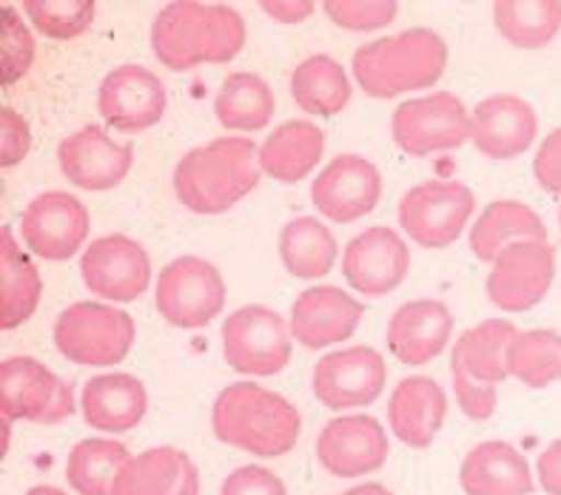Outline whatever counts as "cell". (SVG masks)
<instances>
[{"instance_id": "obj_8", "label": "cell", "mask_w": 561, "mask_h": 495, "mask_svg": "<svg viewBox=\"0 0 561 495\" xmlns=\"http://www.w3.org/2000/svg\"><path fill=\"white\" fill-rule=\"evenodd\" d=\"M0 411L3 422L60 425L75 416V390L51 368L32 356H9L0 365Z\"/></svg>"}, {"instance_id": "obj_42", "label": "cell", "mask_w": 561, "mask_h": 495, "mask_svg": "<svg viewBox=\"0 0 561 495\" xmlns=\"http://www.w3.org/2000/svg\"><path fill=\"white\" fill-rule=\"evenodd\" d=\"M220 495H288V490L271 470L245 464L222 479Z\"/></svg>"}, {"instance_id": "obj_29", "label": "cell", "mask_w": 561, "mask_h": 495, "mask_svg": "<svg viewBox=\"0 0 561 495\" xmlns=\"http://www.w3.org/2000/svg\"><path fill=\"white\" fill-rule=\"evenodd\" d=\"M41 270L18 245L14 228L7 226L0 234V327L14 331L26 325L41 304Z\"/></svg>"}, {"instance_id": "obj_39", "label": "cell", "mask_w": 561, "mask_h": 495, "mask_svg": "<svg viewBox=\"0 0 561 495\" xmlns=\"http://www.w3.org/2000/svg\"><path fill=\"white\" fill-rule=\"evenodd\" d=\"M322 9L334 21V26L348 28V32H374L393 23L399 3L393 0H331Z\"/></svg>"}, {"instance_id": "obj_17", "label": "cell", "mask_w": 561, "mask_h": 495, "mask_svg": "<svg viewBox=\"0 0 561 495\" xmlns=\"http://www.w3.org/2000/svg\"><path fill=\"white\" fill-rule=\"evenodd\" d=\"M411 270V248L393 228H368L342 251L345 283L368 299H382L405 283Z\"/></svg>"}, {"instance_id": "obj_36", "label": "cell", "mask_w": 561, "mask_h": 495, "mask_svg": "<svg viewBox=\"0 0 561 495\" xmlns=\"http://www.w3.org/2000/svg\"><path fill=\"white\" fill-rule=\"evenodd\" d=\"M511 376L534 390L561 382V333L550 327L522 331L511 345Z\"/></svg>"}, {"instance_id": "obj_19", "label": "cell", "mask_w": 561, "mask_h": 495, "mask_svg": "<svg viewBox=\"0 0 561 495\" xmlns=\"http://www.w3.org/2000/svg\"><path fill=\"white\" fill-rule=\"evenodd\" d=\"M388 456H391L388 433L377 418L365 413L331 418L317 436V459L336 479L377 473Z\"/></svg>"}, {"instance_id": "obj_6", "label": "cell", "mask_w": 561, "mask_h": 495, "mask_svg": "<svg viewBox=\"0 0 561 495\" xmlns=\"http://www.w3.org/2000/svg\"><path fill=\"white\" fill-rule=\"evenodd\" d=\"M291 354V327L274 308L242 304L222 322V356L237 373L268 379L288 368Z\"/></svg>"}, {"instance_id": "obj_43", "label": "cell", "mask_w": 561, "mask_h": 495, "mask_svg": "<svg viewBox=\"0 0 561 495\" xmlns=\"http://www.w3.org/2000/svg\"><path fill=\"white\" fill-rule=\"evenodd\" d=\"M534 177L541 192L561 197V126L541 140L534 157Z\"/></svg>"}, {"instance_id": "obj_31", "label": "cell", "mask_w": 561, "mask_h": 495, "mask_svg": "<svg viewBox=\"0 0 561 495\" xmlns=\"http://www.w3.org/2000/svg\"><path fill=\"white\" fill-rule=\"evenodd\" d=\"M519 333L522 331L513 325L511 319H484L456 339L454 356L462 361L465 370L473 379L496 388V384L511 379L507 356H511V345Z\"/></svg>"}, {"instance_id": "obj_28", "label": "cell", "mask_w": 561, "mask_h": 495, "mask_svg": "<svg viewBox=\"0 0 561 495\" xmlns=\"http://www.w3.org/2000/svg\"><path fill=\"white\" fill-rule=\"evenodd\" d=\"M548 240V226L519 199H496L470 226V251L479 262H493L516 242Z\"/></svg>"}, {"instance_id": "obj_12", "label": "cell", "mask_w": 561, "mask_h": 495, "mask_svg": "<svg viewBox=\"0 0 561 495\" xmlns=\"http://www.w3.org/2000/svg\"><path fill=\"white\" fill-rule=\"evenodd\" d=\"M385 384H388V365L382 354L368 345H354L322 356L311 373L313 396L328 411L368 407L382 396Z\"/></svg>"}, {"instance_id": "obj_41", "label": "cell", "mask_w": 561, "mask_h": 495, "mask_svg": "<svg viewBox=\"0 0 561 495\" xmlns=\"http://www.w3.org/2000/svg\"><path fill=\"white\" fill-rule=\"evenodd\" d=\"M28 149H32V128L26 117L7 106L0 112V165L14 169L26 160Z\"/></svg>"}, {"instance_id": "obj_7", "label": "cell", "mask_w": 561, "mask_h": 495, "mask_svg": "<svg viewBox=\"0 0 561 495\" xmlns=\"http://www.w3.org/2000/svg\"><path fill=\"white\" fill-rule=\"evenodd\" d=\"M154 308L174 327H206L226 308L222 274L203 256H178L157 276Z\"/></svg>"}, {"instance_id": "obj_35", "label": "cell", "mask_w": 561, "mask_h": 495, "mask_svg": "<svg viewBox=\"0 0 561 495\" xmlns=\"http://www.w3.org/2000/svg\"><path fill=\"white\" fill-rule=\"evenodd\" d=\"M131 459L128 447L114 439H83L66 459V479L78 495H112L117 475Z\"/></svg>"}, {"instance_id": "obj_22", "label": "cell", "mask_w": 561, "mask_h": 495, "mask_svg": "<svg viewBox=\"0 0 561 495\" xmlns=\"http://www.w3.org/2000/svg\"><path fill=\"white\" fill-rule=\"evenodd\" d=\"M454 336V316H450L448 304L439 299H413L405 302L388 322L385 339L393 359L408 365V368H420L442 356Z\"/></svg>"}, {"instance_id": "obj_20", "label": "cell", "mask_w": 561, "mask_h": 495, "mask_svg": "<svg viewBox=\"0 0 561 495\" xmlns=\"http://www.w3.org/2000/svg\"><path fill=\"white\" fill-rule=\"evenodd\" d=\"M539 135V117L519 94H493L470 112V142L488 160H516Z\"/></svg>"}, {"instance_id": "obj_40", "label": "cell", "mask_w": 561, "mask_h": 495, "mask_svg": "<svg viewBox=\"0 0 561 495\" xmlns=\"http://www.w3.org/2000/svg\"><path fill=\"white\" fill-rule=\"evenodd\" d=\"M450 382H454L456 402L462 407V413L473 422H488L496 413V388L484 384L465 370V365L456 356H450Z\"/></svg>"}, {"instance_id": "obj_4", "label": "cell", "mask_w": 561, "mask_h": 495, "mask_svg": "<svg viewBox=\"0 0 561 495\" xmlns=\"http://www.w3.org/2000/svg\"><path fill=\"white\" fill-rule=\"evenodd\" d=\"M351 69L359 89L370 97H399L439 83L448 69V43L434 28H408L359 46Z\"/></svg>"}, {"instance_id": "obj_10", "label": "cell", "mask_w": 561, "mask_h": 495, "mask_svg": "<svg viewBox=\"0 0 561 495\" xmlns=\"http://www.w3.org/2000/svg\"><path fill=\"white\" fill-rule=\"evenodd\" d=\"M391 135L399 149L411 157H431L462 149L470 140V112L450 92L408 100L393 112Z\"/></svg>"}, {"instance_id": "obj_26", "label": "cell", "mask_w": 561, "mask_h": 495, "mask_svg": "<svg viewBox=\"0 0 561 495\" xmlns=\"http://www.w3.org/2000/svg\"><path fill=\"white\" fill-rule=\"evenodd\" d=\"M465 495H530L534 473L525 453L507 441H482L465 456L459 468Z\"/></svg>"}, {"instance_id": "obj_38", "label": "cell", "mask_w": 561, "mask_h": 495, "mask_svg": "<svg viewBox=\"0 0 561 495\" xmlns=\"http://www.w3.org/2000/svg\"><path fill=\"white\" fill-rule=\"evenodd\" d=\"M0 49H3V83L14 85L32 69L35 60V37L23 23L21 12L7 3L3 7V28H0Z\"/></svg>"}, {"instance_id": "obj_5", "label": "cell", "mask_w": 561, "mask_h": 495, "mask_svg": "<svg viewBox=\"0 0 561 495\" xmlns=\"http://www.w3.org/2000/svg\"><path fill=\"white\" fill-rule=\"evenodd\" d=\"M135 336V319L100 302L69 304L55 322V347L83 368H108L123 361L131 354Z\"/></svg>"}, {"instance_id": "obj_27", "label": "cell", "mask_w": 561, "mask_h": 495, "mask_svg": "<svg viewBox=\"0 0 561 495\" xmlns=\"http://www.w3.org/2000/svg\"><path fill=\"white\" fill-rule=\"evenodd\" d=\"M325 154V135L308 120H288L277 126L260 146V169L271 180L294 185L306 180Z\"/></svg>"}, {"instance_id": "obj_44", "label": "cell", "mask_w": 561, "mask_h": 495, "mask_svg": "<svg viewBox=\"0 0 561 495\" xmlns=\"http://www.w3.org/2000/svg\"><path fill=\"white\" fill-rule=\"evenodd\" d=\"M536 475H539V487L545 493L561 495V439L541 450L539 461H536Z\"/></svg>"}, {"instance_id": "obj_3", "label": "cell", "mask_w": 561, "mask_h": 495, "mask_svg": "<svg viewBox=\"0 0 561 495\" xmlns=\"http://www.w3.org/2000/svg\"><path fill=\"white\" fill-rule=\"evenodd\" d=\"M211 430L222 445L260 459H279L297 447L302 416L274 390L254 382H234L214 399Z\"/></svg>"}, {"instance_id": "obj_47", "label": "cell", "mask_w": 561, "mask_h": 495, "mask_svg": "<svg viewBox=\"0 0 561 495\" xmlns=\"http://www.w3.org/2000/svg\"><path fill=\"white\" fill-rule=\"evenodd\" d=\"M26 495H66V493H64V490L46 487V484H43V487H32Z\"/></svg>"}, {"instance_id": "obj_48", "label": "cell", "mask_w": 561, "mask_h": 495, "mask_svg": "<svg viewBox=\"0 0 561 495\" xmlns=\"http://www.w3.org/2000/svg\"><path fill=\"white\" fill-rule=\"evenodd\" d=\"M559 226H561V206H559Z\"/></svg>"}, {"instance_id": "obj_24", "label": "cell", "mask_w": 561, "mask_h": 495, "mask_svg": "<svg viewBox=\"0 0 561 495\" xmlns=\"http://www.w3.org/2000/svg\"><path fill=\"white\" fill-rule=\"evenodd\" d=\"M146 411H149L146 384L131 373L94 376L80 393V413L85 425L112 436L135 430Z\"/></svg>"}, {"instance_id": "obj_13", "label": "cell", "mask_w": 561, "mask_h": 495, "mask_svg": "<svg viewBox=\"0 0 561 495\" xmlns=\"http://www.w3.org/2000/svg\"><path fill=\"white\" fill-rule=\"evenodd\" d=\"M21 242L46 262H66L89 240L92 217L78 197L66 192L37 194L21 214Z\"/></svg>"}, {"instance_id": "obj_45", "label": "cell", "mask_w": 561, "mask_h": 495, "mask_svg": "<svg viewBox=\"0 0 561 495\" xmlns=\"http://www.w3.org/2000/svg\"><path fill=\"white\" fill-rule=\"evenodd\" d=\"M260 9L277 23L294 26V23H306L317 7L308 3V0H274V3H260Z\"/></svg>"}, {"instance_id": "obj_33", "label": "cell", "mask_w": 561, "mask_h": 495, "mask_svg": "<svg viewBox=\"0 0 561 495\" xmlns=\"http://www.w3.org/2000/svg\"><path fill=\"white\" fill-rule=\"evenodd\" d=\"M291 97L313 117H334L351 103V80L340 60L311 55L291 71Z\"/></svg>"}, {"instance_id": "obj_16", "label": "cell", "mask_w": 561, "mask_h": 495, "mask_svg": "<svg viewBox=\"0 0 561 495\" xmlns=\"http://www.w3.org/2000/svg\"><path fill=\"white\" fill-rule=\"evenodd\" d=\"M382 197V174L359 154L334 157L311 183V203L320 217L340 226L368 217Z\"/></svg>"}, {"instance_id": "obj_32", "label": "cell", "mask_w": 561, "mask_h": 495, "mask_svg": "<svg viewBox=\"0 0 561 495\" xmlns=\"http://www.w3.org/2000/svg\"><path fill=\"white\" fill-rule=\"evenodd\" d=\"M340 256L336 237L317 217H297L279 231V260L297 279H322Z\"/></svg>"}, {"instance_id": "obj_21", "label": "cell", "mask_w": 561, "mask_h": 495, "mask_svg": "<svg viewBox=\"0 0 561 495\" xmlns=\"http://www.w3.org/2000/svg\"><path fill=\"white\" fill-rule=\"evenodd\" d=\"M365 316L359 299L334 285L302 290L291 304V336L308 350L351 339Z\"/></svg>"}, {"instance_id": "obj_25", "label": "cell", "mask_w": 561, "mask_h": 495, "mask_svg": "<svg viewBox=\"0 0 561 495\" xmlns=\"http://www.w3.org/2000/svg\"><path fill=\"white\" fill-rule=\"evenodd\" d=\"M112 495H199V470L178 447H149L126 461Z\"/></svg>"}, {"instance_id": "obj_37", "label": "cell", "mask_w": 561, "mask_h": 495, "mask_svg": "<svg viewBox=\"0 0 561 495\" xmlns=\"http://www.w3.org/2000/svg\"><path fill=\"white\" fill-rule=\"evenodd\" d=\"M32 26L51 41H71L92 28L98 3L94 0H26L23 3Z\"/></svg>"}, {"instance_id": "obj_15", "label": "cell", "mask_w": 561, "mask_h": 495, "mask_svg": "<svg viewBox=\"0 0 561 495\" xmlns=\"http://www.w3.org/2000/svg\"><path fill=\"white\" fill-rule=\"evenodd\" d=\"M80 276L94 297L108 302H135L151 283V260L146 248L126 234H106L85 245Z\"/></svg>"}, {"instance_id": "obj_34", "label": "cell", "mask_w": 561, "mask_h": 495, "mask_svg": "<svg viewBox=\"0 0 561 495\" xmlns=\"http://www.w3.org/2000/svg\"><path fill=\"white\" fill-rule=\"evenodd\" d=\"M496 32L513 49H545L561 32L559 0H505L493 7Z\"/></svg>"}, {"instance_id": "obj_30", "label": "cell", "mask_w": 561, "mask_h": 495, "mask_svg": "<svg viewBox=\"0 0 561 495\" xmlns=\"http://www.w3.org/2000/svg\"><path fill=\"white\" fill-rule=\"evenodd\" d=\"M277 112V97L254 71H234L222 80L220 92L214 97V114L226 131L254 135L263 131Z\"/></svg>"}, {"instance_id": "obj_23", "label": "cell", "mask_w": 561, "mask_h": 495, "mask_svg": "<svg viewBox=\"0 0 561 495\" xmlns=\"http://www.w3.org/2000/svg\"><path fill=\"white\" fill-rule=\"evenodd\" d=\"M448 416V396L427 376H408L388 399V425L402 445L425 450L434 445Z\"/></svg>"}, {"instance_id": "obj_46", "label": "cell", "mask_w": 561, "mask_h": 495, "mask_svg": "<svg viewBox=\"0 0 561 495\" xmlns=\"http://www.w3.org/2000/svg\"><path fill=\"white\" fill-rule=\"evenodd\" d=\"M342 495H393L391 490L382 487V484H359V487L348 490V493Z\"/></svg>"}, {"instance_id": "obj_11", "label": "cell", "mask_w": 561, "mask_h": 495, "mask_svg": "<svg viewBox=\"0 0 561 495\" xmlns=\"http://www.w3.org/2000/svg\"><path fill=\"white\" fill-rule=\"evenodd\" d=\"M556 279V248L550 240L516 242L491 262L488 299L502 313H525L545 302Z\"/></svg>"}, {"instance_id": "obj_2", "label": "cell", "mask_w": 561, "mask_h": 495, "mask_svg": "<svg viewBox=\"0 0 561 495\" xmlns=\"http://www.w3.org/2000/svg\"><path fill=\"white\" fill-rule=\"evenodd\" d=\"M260 146L251 137H217L180 157L174 194L188 211L222 214L260 185Z\"/></svg>"}, {"instance_id": "obj_9", "label": "cell", "mask_w": 561, "mask_h": 495, "mask_svg": "<svg viewBox=\"0 0 561 495\" xmlns=\"http://www.w3.org/2000/svg\"><path fill=\"white\" fill-rule=\"evenodd\" d=\"M477 211V197L456 180H427L399 203V226L416 245L442 251L462 237Z\"/></svg>"}, {"instance_id": "obj_1", "label": "cell", "mask_w": 561, "mask_h": 495, "mask_svg": "<svg viewBox=\"0 0 561 495\" xmlns=\"http://www.w3.org/2000/svg\"><path fill=\"white\" fill-rule=\"evenodd\" d=\"M245 21L226 3H169L151 23V51L169 71L231 64L245 46Z\"/></svg>"}, {"instance_id": "obj_14", "label": "cell", "mask_w": 561, "mask_h": 495, "mask_svg": "<svg viewBox=\"0 0 561 495\" xmlns=\"http://www.w3.org/2000/svg\"><path fill=\"white\" fill-rule=\"evenodd\" d=\"M165 94L163 80L154 71L137 64H123L103 78L98 89V112L108 128L123 135H142L163 120Z\"/></svg>"}, {"instance_id": "obj_18", "label": "cell", "mask_w": 561, "mask_h": 495, "mask_svg": "<svg viewBox=\"0 0 561 495\" xmlns=\"http://www.w3.org/2000/svg\"><path fill=\"white\" fill-rule=\"evenodd\" d=\"M57 165L83 192H108L128 177L135 165V146L112 140L103 126H83L60 140Z\"/></svg>"}]
</instances>
